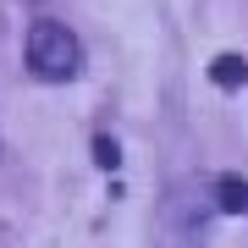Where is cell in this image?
<instances>
[{"instance_id": "1", "label": "cell", "mask_w": 248, "mask_h": 248, "mask_svg": "<svg viewBox=\"0 0 248 248\" xmlns=\"http://www.w3.org/2000/svg\"><path fill=\"white\" fill-rule=\"evenodd\" d=\"M28 72H33L39 83H72L83 72L78 33H72L66 22H55V17H39L28 28Z\"/></svg>"}, {"instance_id": "2", "label": "cell", "mask_w": 248, "mask_h": 248, "mask_svg": "<svg viewBox=\"0 0 248 248\" xmlns=\"http://www.w3.org/2000/svg\"><path fill=\"white\" fill-rule=\"evenodd\" d=\"M210 83H215V89H243V83H248V55H237V50L215 55V61H210Z\"/></svg>"}, {"instance_id": "3", "label": "cell", "mask_w": 248, "mask_h": 248, "mask_svg": "<svg viewBox=\"0 0 248 248\" xmlns=\"http://www.w3.org/2000/svg\"><path fill=\"white\" fill-rule=\"evenodd\" d=\"M215 210L221 215H248V182L243 177H221L215 182Z\"/></svg>"}, {"instance_id": "4", "label": "cell", "mask_w": 248, "mask_h": 248, "mask_svg": "<svg viewBox=\"0 0 248 248\" xmlns=\"http://www.w3.org/2000/svg\"><path fill=\"white\" fill-rule=\"evenodd\" d=\"M94 160H99L105 171H116V166H122V149H116V138H94Z\"/></svg>"}]
</instances>
